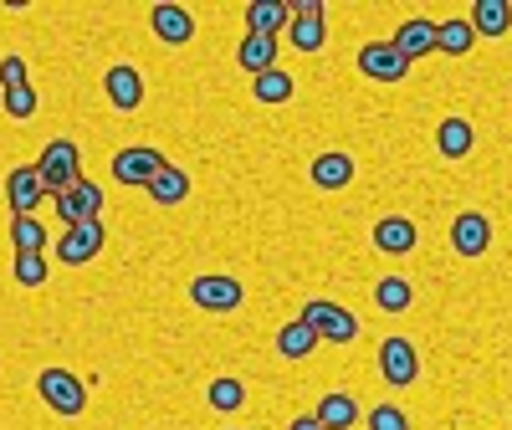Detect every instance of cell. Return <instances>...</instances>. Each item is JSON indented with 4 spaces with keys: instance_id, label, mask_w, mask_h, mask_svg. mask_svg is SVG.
Masks as SVG:
<instances>
[{
    "instance_id": "cell-10",
    "label": "cell",
    "mask_w": 512,
    "mask_h": 430,
    "mask_svg": "<svg viewBox=\"0 0 512 430\" xmlns=\"http://www.w3.org/2000/svg\"><path fill=\"white\" fill-rule=\"evenodd\" d=\"M359 72L374 82H400L410 72V62L395 52V41H369V47H359Z\"/></svg>"
},
{
    "instance_id": "cell-24",
    "label": "cell",
    "mask_w": 512,
    "mask_h": 430,
    "mask_svg": "<svg viewBox=\"0 0 512 430\" xmlns=\"http://www.w3.org/2000/svg\"><path fill=\"white\" fill-rule=\"evenodd\" d=\"M149 195L159 205H180L190 195V175H185V169H175V164H164L159 175H154V185H149Z\"/></svg>"
},
{
    "instance_id": "cell-17",
    "label": "cell",
    "mask_w": 512,
    "mask_h": 430,
    "mask_svg": "<svg viewBox=\"0 0 512 430\" xmlns=\"http://www.w3.org/2000/svg\"><path fill=\"white\" fill-rule=\"evenodd\" d=\"M466 21H472L477 36H507L512 31V6H507V0H477Z\"/></svg>"
},
{
    "instance_id": "cell-25",
    "label": "cell",
    "mask_w": 512,
    "mask_h": 430,
    "mask_svg": "<svg viewBox=\"0 0 512 430\" xmlns=\"http://www.w3.org/2000/svg\"><path fill=\"white\" fill-rule=\"evenodd\" d=\"M374 303H379V313H405V308L415 303V287H410L405 277H379Z\"/></svg>"
},
{
    "instance_id": "cell-27",
    "label": "cell",
    "mask_w": 512,
    "mask_h": 430,
    "mask_svg": "<svg viewBox=\"0 0 512 430\" xmlns=\"http://www.w3.org/2000/svg\"><path fill=\"white\" fill-rule=\"evenodd\" d=\"M11 241L16 251H47V226L36 215H11Z\"/></svg>"
},
{
    "instance_id": "cell-12",
    "label": "cell",
    "mask_w": 512,
    "mask_h": 430,
    "mask_svg": "<svg viewBox=\"0 0 512 430\" xmlns=\"http://www.w3.org/2000/svg\"><path fill=\"white\" fill-rule=\"evenodd\" d=\"M103 93H108V103H113L118 113H134V108L144 103V77H139L134 67H108V72H103Z\"/></svg>"
},
{
    "instance_id": "cell-22",
    "label": "cell",
    "mask_w": 512,
    "mask_h": 430,
    "mask_svg": "<svg viewBox=\"0 0 512 430\" xmlns=\"http://www.w3.org/2000/svg\"><path fill=\"white\" fill-rule=\"evenodd\" d=\"M472 41H477V31H472V21H461V16L436 26V52H446V57H466Z\"/></svg>"
},
{
    "instance_id": "cell-1",
    "label": "cell",
    "mask_w": 512,
    "mask_h": 430,
    "mask_svg": "<svg viewBox=\"0 0 512 430\" xmlns=\"http://www.w3.org/2000/svg\"><path fill=\"white\" fill-rule=\"evenodd\" d=\"M36 395L47 400L57 415H82V410H88V384H82L72 369H41Z\"/></svg>"
},
{
    "instance_id": "cell-4",
    "label": "cell",
    "mask_w": 512,
    "mask_h": 430,
    "mask_svg": "<svg viewBox=\"0 0 512 430\" xmlns=\"http://www.w3.org/2000/svg\"><path fill=\"white\" fill-rule=\"evenodd\" d=\"M241 297H246L241 282H236V277H221V272H205V277L190 282V303L205 308V313H236Z\"/></svg>"
},
{
    "instance_id": "cell-21",
    "label": "cell",
    "mask_w": 512,
    "mask_h": 430,
    "mask_svg": "<svg viewBox=\"0 0 512 430\" xmlns=\"http://www.w3.org/2000/svg\"><path fill=\"white\" fill-rule=\"evenodd\" d=\"M318 343H323V338H318L303 318H297V323H287V328L277 333V354H282V359H308Z\"/></svg>"
},
{
    "instance_id": "cell-11",
    "label": "cell",
    "mask_w": 512,
    "mask_h": 430,
    "mask_svg": "<svg viewBox=\"0 0 512 430\" xmlns=\"http://www.w3.org/2000/svg\"><path fill=\"white\" fill-rule=\"evenodd\" d=\"M451 246L461 256H482L492 246V221H487L482 210H461L456 221H451Z\"/></svg>"
},
{
    "instance_id": "cell-18",
    "label": "cell",
    "mask_w": 512,
    "mask_h": 430,
    "mask_svg": "<svg viewBox=\"0 0 512 430\" xmlns=\"http://www.w3.org/2000/svg\"><path fill=\"white\" fill-rule=\"evenodd\" d=\"M374 246L390 251V256H405V251H415V226L405 221V215H384V221L374 226Z\"/></svg>"
},
{
    "instance_id": "cell-33",
    "label": "cell",
    "mask_w": 512,
    "mask_h": 430,
    "mask_svg": "<svg viewBox=\"0 0 512 430\" xmlns=\"http://www.w3.org/2000/svg\"><path fill=\"white\" fill-rule=\"evenodd\" d=\"M0 88H26V62L21 57H6V62H0Z\"/></svg>"
},
{
    "instance_id": "cell-20",
    "label": "cell",
    "mask_w": 512,
    "mask_h": 430,
    "mask_svg": "<svg viewBox=\"0 0 512 430\" xmlns=\"http://www.w3.org/2000/svg\"><path fill=\"white\" fill-rule=\"evenodd\" d=\"M472 144H477L472 123H466V118H441V128H436V149H441L446 159H466V154H472Z\"/></svg>"
},
{
    "instance_id": "cell-2",
    "label": "cell",
    "mask_w": 512,
    "mask_h": 430,
    "mask_svg": "<svg viewBox=\"0 0 512 430\" xmlns=\"http://www.w3.org/2000/svg\"><path fill=\"white\" fill-rule=\"evenodd\" d=\"M36 169H41V180H47V190L62 195V190H72V185L82 180V154H77L72 139H52L47 149H41Z\"/></svg>"
},
{
    "instance_id": "cell-30",
    "label": "cell",
    "mask_w": 512,
    "mask_h": 430,
    "mask_svg": "<svg viewBox=\"0 0 512 430\" xmlns=\"http://www.w3.org/2000/svg\"><path fill=\"white\" fill-rule=\"evenodd\" d=\"M205 395H210V405H216V410H241L246 405V384L241 379H216Z\"/></svg>"
},
{
    "instance_id": "cell-14",
    "label": "cell",
    "mask_w": 512,
    "mask_h": 430,
    "mask_svg": "<svg viewBox=\"0 0 512 430\" xmlns=\"http://www.w3.org/2000/svg\"><path fill=\"white\" fill-rule=\"evenodd\" d=\"M149 26H154V36H159V41H169V47H185V41L195 36L190 11H185V6H169V0L149 11Z\"/></svg>"
},
{
    "instance_id": "cell-16",
    "label": "cell",
    "mask_w": 512,
    "mask_h": 430,
    "mask_svg": "<svg viewBox=\"0 0 512 430\" xmlns=\"http://www.w3.org/2000/svg\"><path fill=\"white\" fill-rule=\"evenodd\" d=\"M236 67H246L251 77H262L277 67V36H246L236 47Z\"/></svg>"
},
{
    "instance_id": "cell-9",
    "label": "cell",
    "mask_w": 512,
    "mask_h": 430,
    "mask_svg": "<svg viewBox=\"0 0 512 430\" xmlns=\"http://www.w3.org/2000/svg\"><path fill=\"white\" fill-rule=\"evenodd\" d=\"M47 180H41V169L36 164H21L11 169V180H6V200H11V215H36V205L47 200Z\"/></svg>"
},
{
    "instance_id": "cell-8",
    "label": "cell",
    "mask_w": 512,
    "mask_h": 430,
    "mask_svg": "<svg viewBox=\"0 0 512 430\" xmlns=\"http://www.w3.org/2000/svg\"><path fill=\"white\" fill-rule=\"evenodd\" d=\"M379 374L390 379L395 390L415 384V374H420V354H415V343H410V338H384V343H379Z\"/></svg>"
},
{
    "instance_id": "cell-29",
    "label": "cell",
    "mask_w": 512,
    "mask_h": 430,
    "mask_svg": "<svg viewBox=\"0 0 512 430\" xmlns=\"http://www.w3.org/2000/svg\"><path fill=\"white\" fill-rule=\"evenodd\" d=\"M47 256H41V251H16V282L21 287H41V282H47Z\"/></svg>"
},
{
    "instance_id": "cell-32",
    "label": "cell",
    "mask_w": 512,
    "mask_h": 430,
    "mask_svg": "<svg viewBox=\"0 0 512 430\" xmlns=\"http://www.w3.org/2000/svg\"><path fill=\"white\" fill-rule=\"evenodd\" d=\"M6 113H11V118H31V113H36V88H31V82L6 93Z\"/></svg>"
},
{
    "instance_id": "cell-31",
    "label": "cell",
    "mask_w": 512,
    "mask_h": 430,
    "mask_svg": "<svg viewBox=\"0 0 512 430\" xmlns=\"http://www.w3.org/2000/svg\"><path fill=\"white\" fill-rule=\"evenodd\" d=\"M369 430H410V420H405V410H395V405H374V410H369Z\"/></svg>"
},
{
    "instance_id": "cell-26",
    "label": "cell",
    "mask_w": 512,
    "mask_h": 430,
    "mask_svg": "<svg viewBox=\"0 0 512 430\" xmlns=\"http://www.w3.org/2000/svg\"><path fill=\"white\" fill-rule=\"evenodd\" d=\"M251 88H256V103H287L292 98V77L282 72V67H272V72H262V77H251Z\"/></svg>"
},
{
    "instance_id": "cell-23",
    "label": "cell",
    "mask_w": 512,
    "mask_h": 430,
    "mask_svg": "<svg viewBox=\"0 0 512 430\" xmlns=\"http://www.w3.org/2000/svg\"><path fill=\"white\" fill-rule=\"evenodd\" d=\"M318 420H323V430H349L354 420H359V400L354 395H323V405H318Z\"/></svg>"
},
{
    "instance_id": "cell-35",
    "label": "cell",
    "mask_w": 512,
    "mask_h": 430,
    "mask_svg": "<svg viewBox=\"0 0 512 430\" xmlns=\"http://www.w3.org/2000/svg\"><path fill=\"white\" fill-rule=\"evenodd\" d=\"M292 430H323V420H318V415H297Z\"/></svg>"
},
{
    "instance_id": "cell-3",
    "label": "cell",
    "mask_w": 512,
    "mask_h": 430,
    "mask_svg": "<svg viewBox=\"0 0 512 430\" xmlns=\"http://www.w3.org/2000/svg\"><path fill=\"white\" fill-rule=\"evenodd\" d=\"M297 318H303L318 338H328V343H354L359 338V318L349 308H338V303H323V297H318V303H308Z\"/></svg>"
},
{
    "instance_id": "cell-19",
    "label": "cell",
    "mask_w": 512,
    "mask_h": 430,
    "mask_svg": "<svg viewBox=\"0 0 512 430\" xmlns=\"http://www.w3.org/2000/svg\"><path fill=\"white\" fill-rule=\"evenodd\" d=\"M349 180H354V159H349V154L333 149V154H318V159H313V185H318V190H344Z\"/></svg>"
},
{
    "instance_id": "cell-13",
    "label": "cell",
    "mask_w": 512,
    "mask_h": 430,
    "mask_svg": "<svg viewBox=\"0 0 512 430\" xmlns=\"http://www.w3.org/2000/svg\"><path fill=\"white\" fill-rule=\"evenodd\" d=\"M395 52L415 67L420 57H431L436 52V21H425V16H415V21H405L400 31H395Z\"/></svg>"
},
{
    "instance_id": "cell-6",
    "label": "cell",
    "mask_w": 512,
    "mask_h": 430,
    "mask_svg": "<svg viewBox=\"0 0 512 430\" xmlns=\"http://www.w3.org/2000/svg\"><path fill=\"white\" fill-rule=\"evenodd\" d=\"M52 205H57V215H62V226H82V221H98V210H103V190L82 175L72 190H62V195H52Z\"/></svg>"
},
{
    "instance_id": "cell-15",
    "label": "cell",
    "mask_w": 512,
    "mask_h": 430,
    "mask_svg": "<svg viewBox=\"0 0 512 430\" xmlns=\"http://www.w3.org/2000/svg\"><path fill=\"white\" fill-rule=\"evenodd\" d=\"M287 21H292L287 0H251L246 6V36H277Z\"/></svg>"
},
{
    "instance_id": "cell-28",
    "label": "cell",
    "mask_w": 512,
    "mask_h": 430,
    "mask_svg": "<svg viewBox=\"0 0 512 430\" xmlns=\"http://www.w3.org/2000/svg\"><path fill=\"white\" fill-rule=\"evenodd\" d=\"M287 36H292L297 52H318L323 41H328V26H323V21H308V16H292V21H287Z\"/></svg>"
},
{
    "instance_id": "cell-5",
    "label": "cell",
    "mask_w": 512,
    "mask_h": 430,
    "mask_svg": "<svg viewBox=\"0 0 512 430\" xmlns=\"http://www.w3.org/2000/svg\"><path fill=\"white\" fill-rule=\"evenodd\" d=\"M159 169H164V154L159 149H118L113 154V180L128 185V190H149Z\"/></svg>"
},
{
    "instance_id": "cell-7",
    "label": "cell",
    "mask_w": 512,
    "mask_h": 430,
    "mask_svg": "<svg viewBox=\"0 0 512 430\" xmlns=\"http://www.w3.org/2000/svg\"><path fill=\"white\" fill-rule=\"evenodd\" d=\"M103 241H108L103 221H82V226H67V231H62V241H57V262H67V267L93 262V256L103 251Z\"/></svg>"
},
{
    "instance_id": "cell-34",
    "label": "cell",
    "mask_w": 512,
    "mask_h": 430,
    "mask_svg": "<svg viewBox=\"0 0 512 430\" xmlns=\"http://www.w3.org/2000/svg\"><path fill=\"white\" fill-rule=\"evenodd\" d=\"M292 16H308V21H323V0H297Z\"/></svg>"
}]
</instances>
